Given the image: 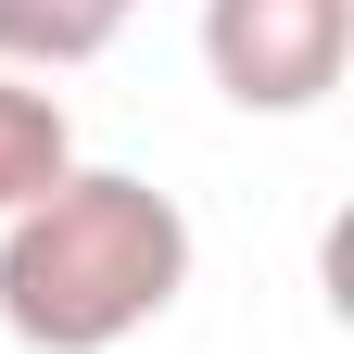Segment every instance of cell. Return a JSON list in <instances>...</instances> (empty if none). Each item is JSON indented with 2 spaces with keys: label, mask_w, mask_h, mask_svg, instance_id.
Here are the masks:
<instances>
[{
  "label": "cell",
  "mask_w": 354,
  "mask_h": 354,
  "mask_svg": "<svg viewBox=\"0 0 354 354\" xmlns=\"http://www.w3.org/2000/svg\"><path fill=\"white\" fill-rule=\"evenodd\" d=\"M127 13H140V0H127Z\"/></svg>",
  "instance_id": "obj_5"
},
{
  "label": "cell",
  "mask_w": 354,
  "mask_h": 354,
  "mask_svg": "<svg viewBox=\"0 0 354 354\" xmlns=\"http://www.w3.org/2000/svg\"><path fill=\"white\" fill-rule=\"evenodd\" d=\"M64 165H76L64 102H51V88H26V76H0V215H26Z\"/></svg>",
  "instance_id": "obj_4"
},
{
  "label": "cell",
  "mask_w": 354,
  "mask_h": 354,
  "mask_svg": "<svg viewBox=\"0 0 354 354\" xmlns=\"http://www.w3.org/2000/svg\"><path fill=\"white\" fill-rule=\"evenodd\" d=\"M354 64V0H203V76L241 114H317Z\"/></svg>",
  "instance_id": "obj_2"
},
{
  "label": "cell",
  "mask_w": 354,
  "mask_h": 354,
  "mask_svg": "<svg viewBox=\"0 0 354 354\" xmlns=\"http://www.w3.org/2000/svg\"><path fill=\"white\" fill-rule=\"evenodd\" d=\"M127 26V0H0V76H64L102 64Z\"/></svg>",
  "instance_id": "obj_3"
},
{
  "label": "cell",
  "mask_w": 354,
  "mask_h": 354,
  "mask_svg": "<svg viewBox=\"0 0 354 354\" xmlns=\"http://www.w3.org/2000/svg\"><path fill=\"white\" fill-rule=\"evenodd\" d=\"M190 291V215L127 165H64L0 215V329L26 354H114Z\"/></svg>",
  "instance_id": "obj_1"
}]
</instances>
